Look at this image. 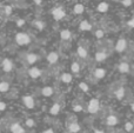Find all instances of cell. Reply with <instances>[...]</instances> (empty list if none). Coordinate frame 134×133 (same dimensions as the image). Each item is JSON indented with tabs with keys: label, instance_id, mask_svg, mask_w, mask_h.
Instances as JSON below:
<instances>
[{
	"label": "cell",
	"instance_id": "cell-17",
	"mask_svg": "<svg viewBox=\"0 0 134 133\" xmlns=\"http://www.w3.org/2000/svg\"><path fill=\"white\" fill-rule=\"evenodd\" d=\"M83 11H85V6H83L82 4H76V5H74L73 12H74L75 14H82Z\"/></svg>",
	"mask_w": 134,
	"mask_h": 133
},
{
	"label": "cell",
	"instance_id": "cell-31",
	"mask_svg": "<svg viewBox=\"0 0 134 133\" xmlns=\"http://www.w3.org/2000/svg\"><path fill=\"white\" fill-rule=\"evenodd\" d=\"M4 12L6 15H9V14H12V12H13V8H12V6H5Z\"/></svg>",
	"mask_w": 134,
	"mask_h": 133
},
{
	"label": "cell",
	"instance_id": "cell-4",
	"mask_svg": "<svg viewBox=\"0 0 134 133\" xmlns=\"http://www.w3.org/2000/svg\"><path fill=\"white\" fill-rule=\"evenodd\" d=\"M1 66H2V70H4L6 73H8L13 70V61L8 58H5L1 63Z\"/></svg>",
	"mask_w": 134,
	"mask_h": 133
},
{
	"label": "cell",
	"instance_id": "cell-35",
	"mask_svg": "<svg viewBox=\"0 0 134 133\" xmlns=\"http://www.w3.org/2000/svg\"><path fill=\"white\" fill-rule=\"evenodd\" d=\"M5 110H6V104L4 101H0V112H2Z\"/></svg>",
	"mask_w": 134,
	"mask_h": 133
},
{
	"label": "cell",
	"instance_id": "cell-6",
	"mask_svg": "<svg viewBox=\"0 0 134 133\" xmlns=\"http://www.w3.org/2000/svg\"><path fill=\"white\" fill-rule=\"evenodd\" d=\"M126 47H127V41H126V39L120 38V39L116 41V44H115V51L121 53V52H124L126 49Z\"/></svg>",
	"mask_w": 134,
	"mask_h": 133
},
{
	"label": "cell",
	"instance_id": "cell-28",
	"mask_svg": "<svg viewBox=\"0 0 134 133\" xmlns=\"http://www.w3.org/2000/svg\"><path fill=\"white\" fill-rule=\"evenodd\" d=\"M133 129H134V125H133L131 121H127V123L125 124V130H126V132H132Z\"/></svg>",
	"mask_w": 134,
	"mask_h": 133
},
{
	"label": "cell",
	"instance_id": "cell-30",
	"mask_svg": "<svg viewBox=\"0 0 134 133\" xmlns=\"http://www.w3.org/2000/svg\"><path fill=\"white\" fill-rule=\"evenodd\" d=\"M79 87H80V90H82L83 92H88V90H90L88 85L85 84V82H80V84H79Z\"/></svg>",
	"mask_w": 134,
	"mask_h": 133
},
{
	"label": "cell",
	"instance_id": "cell-34",
	"mask_svg": "<svg viewBox=\"0 0 134 133\" xmlns=\"http://www.w3.org/2000/svg\"><path fill=\"white\" fill-rule=\"evenodd\" d=\"M24 25H25V20H24V19H18V21H16V26H18V27H23Z\"/></svg>",
	"mask_w": 134,
	"mask_h": 133
},
{
	"label": "cell",
	"instance_id": "cell-39",
	"mask_svg": "<svg viewBox=\"0 0 134 133\" xmlns=\"http://www.w3.org/2000/svg\"><path fill=\"white\" fill-rule=\"evenodd\" d=\"M42 2V0H34V4H37V5H40Z\"/></svg>",
	"mask_w": 134,
	"mask_h": 133
},
{
	"label": "cell",
	"instance_id": "cell-26",
	"mask_svg": "<svg viewBox=\"0 0 134 133\" xmlns=\"http://www.w3.org/2000/svg\"><path fill=\"white\" fill-rule=\"evenodd\" d=\"M71 70L73 73H79L80 72V65H79L78 63H73L71 66Z\"/></svg>",
	"mask_w": 134,
	"mask_h": 133
},
{
	"label": "cell",
	"instance_id": "cell-9",
	"mask_svg": "<svg viewBox=\"0 0 134 133\" xmlns=\"http://www.w3.org/2000/svg\"><path fill=\"white\" fill-rule=\"evenodd\" d=\"M46 59L49 64H55L57 61L59 60V54L57 53V52H49V53L47 54Z\"/></svg>",
	"mask_w": 134,
	"mask_h": 133
},
{
	"label": "cell",
	"instance_id": "cell-25",
	"mask_svg": "<svg viewBox=\"0 0 134 133\" xmlns=\"http://www.w3.org/2000/svg\"><path fill=\"white\" fill-rule=\"evenodd\" d=\"M76 52H78V56L80 57V58L85 59L86 57H87V51H86V48L85 47H82V46H79L78 49H76Z\"/></svg>",
	"mask_w": 134,
	"mask_h": 133
},
{
	"label": "cell",
	"instance_id": "cell-21",
	"mask_svg": "<svg viewBox=\"0 0 134 133\" xmlns=\"http://www.w3.org/2000/svg\"><path fill=\"white\" fill-rule=\"evenodd\" d=\"M72 79H73V77H72L71 73H63L61 74V81L65 82V84H69Z\"/></svg>",
	"mask_w": 134,
	"mask_h": 133
},
{
	"label": "cell",
	"instance_id": "cell-7",
	"mask_svg": "<svg viewBox=\"0 0 134 133\" xmlns=\"http://www.w3.org/2000/svg\"><path fill=\"white\" fill-rule=\"evenodd\" d=\"M28 75H30L31 78H33V79L40 78L41 77V70L35 67V66H33V67H31L30 70H28Z\"/></svg>",
	"mask_w": 134,
	"mask_h": 133
},
{
	"label": "cell",
	"instance_id": "cell-29",
	"mask_svg": "<svg viewBox=\"0 0 134 133\" xmlns=\"http://www.w3.org/2000/svg\"><path fill=\"white\" fill-rule=\"evenodd\" d=\"M25 124H26V126L27 127H33L35 125V121L33 119H31V118H28V119H26Z\"/></svg>",
	"mask_w": 134,
	"mask_h": 133
},
{
	"label": "cell",
	"instance_id": "cell-38",
	"mask_svg": "<svg viewBox=\"0 0 134 133\" xmlns=\"http://www.w3.org/2000/svg\"><path fill=\"white\" fill-rule=\"evenodd\" d=\"M42 133H54V131H53L52 129H47V130H45V131L42 132Z\"/></svg>",
	"mask_w": 134,
	"mask_h": 133
},
{
	"label": "cell",
	"instance_id": "cell-36",
	"mask_svg": "<svg viewBox=\"0 0 134 133\" xmlns=\"http://www.w3.org/2000/svg\"><path fill=\"white\" fill-rule=\"evenodd\" d=\"M73 110L75 111V112H80V111L82 110V107H81L80 105H74V106H73Z\"/></svg>",
	"mask_w": 134,
	"mask_h": 133
},
{
	"label": "cell",
	"instance_id": "cell-2",
	"mask_svg": "<svg viewBox=\"0 0 134 133\" xmlns=\"http://www.w3.org/2000/svg\"><path fill=\"white\" fill-rule=\"evenodd\" d=\"M100 108V101L98 100V99H91L90 101H88L87 104V111L90 113H92V114H94V113H97L98 111H99Z\"/></svg>",
	"mask_w": 134,
	"mask_h": 133
},
{
	"label": "cell",
	"instance_id": "cell-32",
	"mask_svg": "<svg viewBox=\"0 0 134 133\" xmlns=\"http://www.w3.org/2000/svg\"><path fill=\"white\" fill-rule=\"evenodd\" d=\"M104 35H105V32L102 30L95 31V37H97L98 39H101V38H104Z\"/></svg>",
	"mask_w": 134,
	"mask_h": 133
},
{
	"label": "cell",
	"instance_id": "cell-20",
	"mask_svg": "<svg viewBox=\"0 0 134 133\" xmlns=\"http://www.w3.org/2000/svg\"><path fill=\"white\" fill-rule=\"evenodd\" d=\"M118 68L121 73H128L130 72V64L128 63H121Z\"/></svg>",
	"mask_w": 134,
	"mask_h": 133
},
{
	"label": "cell",
	"instance_id": "cell-11",
	"mask_svg": "<svg viewBox=\"0 0 134 133\" xmlns=\"http://www.w3.org/2000/svg\"><path fill=\"white\" fill-rule=\"evenodd\" d=\"M118 123H119V119L113 114L108 115V117L106 118V124L108 125V126H115Z\"/></svg>",
	"mask_w": 134,
	"mask_h": 133
},
{
	"label": "cell",
	"instance_id": "cell-15",
	"mask_svg": "<svg viewBox=\"0 0 134 133\" xmlns=\"http://www.w3.org/2000/svg\"><path fill=\"white\" fill-rule=\"evenodd\" d=\"M105 75H106L105 68H97V70L94 71V77L97 78V79H102Z\"/></svg>",
	"mask_w": 134,
	"mask_h": 133
},
{
	"label": "cell",
	"instance_id": "cell-23",
	"mask_svg": "<svg viewBox=\"0 0 134 133\" xmlns=\"http://www.w3.org/2000/svg\"><path fill=\"white\" fill-rule=\"evenodd\" d=\"M124 97H125V88H124V87H119V88L115 91V98L119 99V100H121Z\"/></svg>",
	"mask_w": 134,
	"mask_h": 133
},
{
	"label": "cell",
	"instance_id": "cell-8",
	"mask_svg": "<svg viewBox=\"0 0 134 133\" xmlns=\"http://www.w3.org/2000/svg\"><path fill=\"white\" fill-rule=\"evenodd\" d=\"M9 130H11L12 133H26L25 129H24L19 123H13V124L11 125V129Z\"/></svg>",
	"mask_w": 134,
	"mask_h": 133
},
{
	"label": "cell",
	"instance_id": "cell-22",
	"mask_svg": "<svg viewBox=\"0 0 134 133\" xmlns=\"http://www.w3.org/2000/svg\"><path fill=\"white\" fill-rule=\"evenodd\" d=\"M107 58V54L105 53V52H98L97 54H95V60L98 61V63H101V61L106 60Z\"/></svg>",
	"mask_w": 134,
	"mask_h": 133
},
{
	"label": "cell",
	"instance_id": "cell-27",
	"mask_svg": "<svg viewBox=\"0 0 134 133\" xmlns=\"http://www.w3.org/2000/svg\"><path fill=\"white\" fill-rule=\"evenodd\" d=\"M33 24H34V26H35V27H37L38 30H40V31H41V30H44V27H45V23H44V21L37 20V21H34V23H33Z\"/></svg>",
	"mask_w": 134,
	"mask_h": 133
},
{
	"label": "cell",
	"instance_id": "cell-41",
	"mask_svg": "<svg viewBox=\"0 0 134 133\" xmlns=\"http://www.w3.org/2000/svg\"><path fill=\"white\" fill-rule=\"evenodd\" d=\"M131 107H132V111H133V112H134V103L132 104V106H131Z\"/></svg>",
	"mask_w": 134,
	"mask_h": 133
},
{
	"label": "cell",
	"instance_id": "cell-10",
	"mask_svg": "<svg viewBox=\"0 0 134 133\" xmlns=\"http://www.w3.org/2000/svg\"><path fill=\"white\" fill-rule=\"evenodd\" d=\"M38 60H39V56L35 53H28L27 56H26V61H27V64H30V65L35 64Z\"/></svg>",
	"mask_w": 134,
	"mask_h": 133
},
{
	"label": "cell",
	"instance_id": "cell-14",
	"mask_svg": "<svg viewBox=\"0 0 134 133\" xmlns=\"http://www.w3.org/2000/svg\"><path fill=\"white\" fill-rule=\"evenodd\" d=\"M68 131L71 133H78L80 131V125L78 123H71L68 125Z\"/></svg>",
	"mask_w": 134,
	"mask_h": 133
},
{
	"label": "cell",
	"instance_id": "cell-18",
	"mask_svg": "<svg viewBox=\"0 0 134 133\" xmlns=\"http://www.w3.org/2000/svg\"><path fill=\"white\" fill-rule=\"evenodd\" d=\"M79 28H80L81 31H90L91 28H92V25H91L87 20H83V21H81V23H80Z\"/></svg>",
	"mask_w": 134,
	"mask_h": 133
},
{
	"label": "cell",
	"instance_id": "cell-3",
	"mask_svg": "<svg viewBox=\"0 0 134 133\" xmlns=\"http://www.w3.org/2000/svg\"><path fill=\"white\" fill-rule=\"evenodd\" d=\"M52 15H53V18L55 19V20L59 21L66 16V12L63 7H55V8L52 9Z\"/></svg>",
	"mask_w": 134,
	"mask_h": 133
},
{
	"label": "cell",
	"instance_id": "cell-16",
	"mask_svg": "<svg viewBox=\"0 0 134 133\" xmlns=\"http://www.w3.org/2000/svg\"><path fill=\"white\" fill-rule=\"evenodd\" d=\"M60 104H58V103H55V104H53V106H52L51 108H49V113H51L52 115H57V114H59V112H60Z\"/></svg>",
	"mask_w": 134,
	"mask_h": 133
},
{
	"label": "cell",
	"instance_id": "cell-19",
	"mask_svg": "<svg viewBox=\"0 0 134 133\" xmlns=\"http://www.w3.org/2000/svg\"><path fill=\"white\" fill-rule=\"evenodd\" d=\"M71 37H72V33H71V31L69 30H63L60 32V38L63 40H69L71 39Z\"/></svg>",
	"mask_w": 134,
	"mask_h": 133
},
{
	"label": "cell",
	"instance_id": "cell-37",
	"mask_svg": "<svg viewBox=\"0 0 134 133\" xmlns=\"http://www.w3.org/2000/svg\"><path fill=\"white\" fill-rule=\"evenodd\" d=\"M128 26H130V27H132V28H134V16L132 19H130V21H128Z\"/></svg>",
	"mask_w": 134,
	"mask_h": 133
},
{
	"label": "cell",
	"instance_id": "cell-1",
	"mask_svg": "<svg viewBox=\"0 0 134 133\" xmlns=\"http://www.w3.org/2000/svg\"><path fill=\"white\" fill-rule=\"evenodd\" d=\"M15 42L20 46H25V45H28L31 42V37L27 33L19 32L15 34Z\"/></svg>",
	"mask_w": 134,
	"mask_h": 133
},
{
	"label": "cell",
	"instance_id": "cell-24",
	"mask_svg": "<svg viewBox=\"0 0 134 133\" xmlns=\"http://www.w3.org/2000/svg\"><path fill=\"white\" fill-rule=\"evenodd\" d=\"M9 90V84L7 81H0V92L1 93H6Z\"/></svg>",
	"mask_w": 134,
	"mask_h": 133
},
{
	"label": "cell",
	"instance_id": "cell-5",
	"mask_svg": "<svg viewBox=\"0 0 134 133\" xmlns=\"http://www.w3.org/2000/svg\"><path fill=\"white\" fill-rule=\"evenodd\" d=\"M23 103L27 108H33L35 106L34 98L32 96H24L23 97Z\"/></svg>",
	"mask_w": 134,
	"mask_h": 133
},
{
	"label": "cell",
	"instance_id": "cell-12",
	"mask_svg": "<svg viewBox=\"0 0 134 133\" xmlns=\"http://www.w3.org/2000/svg\"><path fill=\"white\" fill-rule=\"evenodd\" d=\"M53 93H54V90L51 86H45L41 90V94L44 97H51V96H53Z\"/></svg>",
	"mask_w": 134,
	"mask_h": 133
},
{
	"label": "cell",
	"instance_id": "cell-33",
	"mask_svg": "<svg viewBox=\"0 0 134 133\" xmlns=\"http://www.w3.org/2000/svg\"><path fill=\"white\" fill-rule=\"evenodd\" d=\"M121 4H122L124 6L128 7V6H131V5L133 4V0H122V1H121Z\"/></svg>",
	"mask_w": 134,
	"mask_h": 133
},
{
	"label": "cell",
	"instance_id": "cell-40",
	"mask_svg": "<svg viewBox=\"0 0 134 133\" xmlns=\"http://www.w3.org/2000/svg\"><path fill=\"white\" fill-rule=\"evenodd\" d=\"M94 133H105L104 131H101V130H95Z\"/></svg>",
	"mask_w": 134,
	"mask_h": 133
},
{
	"label": "cell",
	"instance_id": "cell-13",
	"mask_svg": "<svg viewBox=\"0 0 134 133\" xmlns=\"http://www.w3.org/2000/svg\"><path fill=\"white\" fill-rule=\"evenodd\" d=\"M108 8H109V5L107 4V2L102 1V2H100V4L98 5L97 11H98V12H100V13H105V12L108 11Z\"/></svg>",
	"mask_w": 134,
	"mask_h": 133
}]
</instances>
